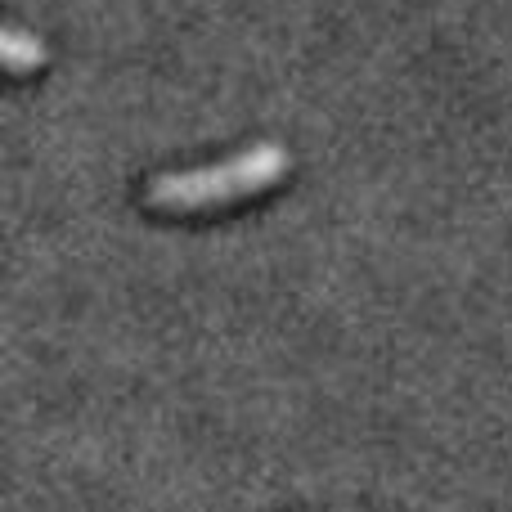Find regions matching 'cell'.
<instances>
[{
    "mask_svg": "<svg viewBox=\"0 0 512 512\" xmlns=\"http://www.w3.org/2000/svg\"><path fill=\"white\" fill-rule=\"evenodd\" d=\"M288 149L279 144H252V149L234 153L212 167H189V171H167L149 185V203L162 212H207V207H225L252 198L261 189L279 185L288 176Z\"/></svg>",
    "mask_w": 512,
    "mask_h": 512,
    "instance_id": "1",
    "label": "cell"
},
{
    "mask_svg": "<svg viewBox=\"0 0 512 512\" xmlns=\"http://www.w3.org/2000/svg\"><path fill=\"white\" fill-rule=\"evenodd\" d=\"M0 59H5L9 72L41 68V63H45V45L36 41V36L18 32V27H5V32H0Z\"/></svg>",
    "mask_w": 512,
    "mask_h": 512,
    "instance_id": "2",
    "label": "cell"
}]
</instances>
